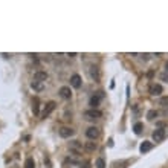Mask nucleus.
I'll return each instance as SVG.
<instances>
[{
  "mask_svg": "<svg viewBox=\"0 0 168 168\" xmlns=\"http://www.w3.org/2000/svg\"><path fill=\"white\" fill-rule=\"evenodd\" d=\"M102 116V113L99 110H95V109H90V110H86L84 112V118L87 121H95V119H99Z\"/></svg>",
  "mask_w": 168,
  "mask_h": 168,
  "instance_id": "f257e3e1",
  "label": "nucleus"
},
{
  "mask_svg": "<svg viewBox=\"0 0 168 168\" xmlns=\"http://www.w3.org/2000/svg\"><path fill=\"white\" fill-rule=\"evenodd\" d=\"M86 136H87L89 139H96L99 136V128L96 127H89L87 130H86Z\"/></svg>",
  "mask_w": 168,
  "mask_h": 168,
  "instance_id": "f03ea898",
  "label": "nucleus"
},
{
  "mask_svg": "<svg viewBox=\"0 0 168 168\" xmlns=\"http://www.w3.org/2000/svg\"><path fill=\"white\" fill-rule=\"evenodd\" d=\"M153 139L156 141V142H160V141L165 139V130L164 128H158L153 132Z\"/></svg>",
  "mask_w": 168,
  "mask_h": 168,
  "instance_id": "7ed1b4c3",
  "label": "nucleus"
},
{
  "mask_svg": "<svg viewBox=\"0 0 168 168\" xmlns=\"http://www.w3.org/2000/svg\"><path fill=\"white\" fill-rule=\"evenodd\" d=\"M55 102H53V101H49V102H47V104L45 106V110H43V113H41V116L43 118H46V116H49L51 115V112L53 110V109H55Z\"/></svg>",
  "mask_w": 168,
  "mask_h": 168,
  "instance_id": "20e7f679",
  "label": "nucleus"
},
{
  "mask_svg": "<svg viewBox=\"0 0 168 168\" xmlns=\"http://www.w3.org/2000/svg\"><path fill=\"white\" fill-rule=\"evenodd\" d=\"M60 96H61V98H64V99H70V96H72V92H70V87H66V86H64V87H61L60 89Z\"/></svg>",
  "mask_w": 168,
  "mask_h": 168,
  "instance_id": "39448f33",
  "label": "nucleus"
},
{
  "mask_svg": "<svg viewBox=\"0 0 168 168\" xmlns=\"http://www.w3.org/2000/svg\"><path fill=\"white\" fill-rule=\"evenodd\" d=\"M34 80L35 81H40V83H43V81L47 80V72H45V70H38V72L34 73Z\"/></svg>",
  "mask_w": 168,
  "mask_h": 168,
  "instance_id": "423d86ee",
  "label": "nucleus"
},
{
  "mask_svg": "<svg viewBox=\"0 0 168 168\" xmlns=\"http://www.w3.org/2000/svg\"><path fill=\"white\" fill-rule=\"evenodd\" d=\"M148 90H150V93H151V95H156V96H158V95L162 93V86L153 83V84L150 86V89H148Z\"/></svg>",
  "mask_w": 168,
  "mask_h": 168,
  "instance_id": "0eeeda50",
  "label": "nucleus"
},
{
  "mask_svg": "<svg viewBox=\"0 0 168 168\" xmlns=\"http://www.w3.org/2000/svg\"><path fill=\"white\" fill-rule=\"evenodd\" d=\"M60 136L61 138H70L73 134V130L70 128V127H63V128H60Z\"/></svg>",
  "mask_w": 168,
  "mask_h": 168,
  "instance_id": "6e6552de",
  "label": "nucleus"
},
{
  "mask_svg": "<svg viewBox=\"0 0 168 168\" xmlns=\"http://www.w3.org/2000/svg\"><path fill=\"white\" fill-rule=\"evenodd\" d=\"M70 86H72V87H75V89H78L80 86H81V77L80 75H72V77H70Z\"/></svg>",
  "mask_w": 168,
  "mask_h": 168,
  "instance_id": "1a4fd4ad",
  "label": "nucleus"
},
{
  "mask_svg": "<svg viewBox=\"0 0 168 168\" xmlns=\"http://www.w3.org/2000/svg\"><path fill=\"white\" fill-rule=\"evenodd\" d=\"M151 148H153V142H150V141H144L142 144H141V153H147V151H150Z\"/></svg>",
  "mask_w": 168,
  "mask_h": 168,
  "instance_id": "9d476101",
  "label": "nucleus"
},
{
  "mask_svg": "<svg viewBox=\"0 0 168 168\" xmlns=\"http://www.w3.org/2000/svg\"><path fill=\"white\" fill-rule=\"evenodd\" d=\"M102 96H104V95H102V92H98V95H96V96H92V98H90V106L93 107V109H95V107H98L99 99L102 98Z\"/></svg>",
  "mask_w": 168,
  "mask_h": 168,
  "instance_id": "9b49d317",
  "label": "nucleus"
},
{
  "mask_svg": "<svg viewBox=\"0 0 168 168\" xmlns=\"http://www.w3.org/2000/svg\"><path fill=\"white\" fill-rule=\"evenodd\" d=\"M31 87L34 89V90H37V92H41L43 89H45V86H43V83H40V81H32Z\"/></svg>",
  "mask_w": 168,
  "mask_h": 168,
  "instance_id": "f8f14e48",
  "label": "nucleus"
},
{
  "mask_svg": "<svg viewBox=\"0 0 168 168\" xmlns=\"http://www.w3.org/2000/svg\"><path fill=\"white\" fill-rule=\"evenodd\" d=\"M84 148L87 151H93V150H96V142H86Z\"/></svg>",
  "mask_w": 168,
  "mask_h": 168,
  "instance_id": "ddd939ff",
  "label": "nucleus"
},
{
  "mask_svg": "<svg viewBox=\"0 0 168 168\" xmlns=\"http://www.w3.org/2000/svg\"><path fill=\"white\" fill-rule=\"evenodd\" d=\"M25 168H35V162H34V159H32V158H28V159H26V162H25Z\"/></svg>",
  "mask_w": 168,
  "mask_h": 168,
  "instance_id": "4468645a",
  "label": "nucleus"
},
{
  "mask_svg": "<svg viewBox=\"0 0 168 168\" xmlns=\"http://www.w3.org/2000/svg\"><path fill=\"white\" fill-rule=\"evenodd\" d=\"M142 128H144V125L141 122H136V124H134V127H133V130H134V133H136V134L142 133Z\"/></svg>",
  "mask_w": 168,
  "mask_h": 168,
  "instance_id": "2eb2a0df",
  "label": "nucleus"
},
{
  "mask_svg": "<svg viewBox=\"0 0 168 168\" xmlns=\"http://www.w3.org/2000/svg\"><path fill=\"white\" fill-rule=\"evenodd\" d=\"M158 115H159V113L156 112V110H150V112L147 113V118L150 119V121H153L154 118H158Z\"/></svg>",
  "mask_w": 168,
  "mask_h": 168,
  "instance_id": "dca6fc26",
  "label": "nucleus"
},
{
  "mask_svg": "<svg viewBox=\"0 0 168 168\" xmlns=\"http://www.w3.org/2000/svg\"><path fill=\"white\" fill-rule=\"evenodd\" d=\"M90 73H92V77H93L95 80H98L99 78V73H98V67H90Z\"/></svg>",
  "mask_w": 168,
  "mask_h": 168,
  "instance_id": "f3484780",
  "label": "nucleus"
},
{
  "mask_svg": "<svg viewBox=\"0 0 168 168\" xmlns=\"http://www.w3.org/2000/svg\"><path fill=\"white\" fill-rule=\"evenodd\" d=\"M96 168H106V162H104V159L102 158H99V159H96Z\"/></svg>",
  "mask_w": 168,
  "mask_h": 168,
  "instance_id": "a211bd4d",
  "label": "nucleus"
},
{
  "mask_svg": "<svg viewBox=\"0 0 168 168\" xmlns=\"http://www.w3.org/2000/svg\"><path fill=\"white\" fill-rule=\"evenodd\" d=\"M37 102H38V101L35 99V106L32 107V110H34V113H35V115H38V106H37Z\"/></svg>",
  "mask_w": 168,
  "mask_h": 168,
  "instance_id": "6ab92c4d",
  "label": "nucleus"
},
{
  "mask_svg": "<svg viewBox=\"0 0 168 168\" xmlns=\"http://www.w3.org/2000/svg\"><path fill=\"white\" fill-rule=\"evenodd\" d=\"M160 104H168V98H162L160 99Z\"/></svg>",
  "mask_w": 168,
  "mask_h": 168,
  "instance_id": "aec40b11",
  "label": "nucleus"
},
{
  "mask_svg": "<svg viewBox=\"0 0 168 168\" xmlns=\"http://www.w3.org/2000/svg\"><path fill=\"white\" fill-rule=\"evenodd\" d=\"M162 78H164L165 81H168V77H167V75H162Z\"/></svg>",
  "mask_w": 168,
  "mask_h": 168,
  "instance_id": "412c9836",
  "label": "nucleus"
},
{
  "mask_svg": "<svg viewBox=\"0 0 168 168\" xmlns=\"http://www.w3.org/2000/svg\"><path fill=\"white\" fill-rule=\"evenodd\" d=\"M81 168H89V165H84V167H81Z\"/></svg>",
  "mask_w": 168,
  "mask_h": 168,
  "instance_id": "4be33fe9",
  "label": "nucleus"
}]
</instances>
